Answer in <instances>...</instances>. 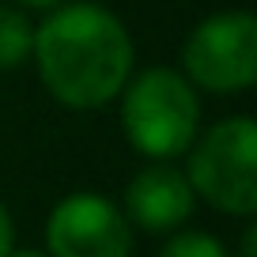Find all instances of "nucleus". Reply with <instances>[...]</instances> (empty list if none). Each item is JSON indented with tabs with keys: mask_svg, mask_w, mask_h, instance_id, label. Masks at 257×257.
<instances>
[{
	"mask_svg": "<svg viewBox=\"0 0 257 257\" xmlns=\"http://www.w3.org/2000/svg\"><path fill=\"white\" fill-rule=\"evenodd\" d=\"M182 76L208 95H238L257 83V16L246 8L201 19L182 42Z\"/></svg>",
	"mask_w": 257,
	"mask_h": 257,
	"instance_id": "nucleus-4",
	"label": "nucleus"
},
{
	"mask_svg": "<svg viewBox=\"0 0 257 257\" xmlns=\"http://www.w3.org/2000/svg\"><path fill=\"white\" fill-rule=\"evenodd\" d=\"M8 257H49V253H46V249H16V246H12Z\"/></svg>",
	"mask_w": 257,
	"mask_h": 257,
	"instance_id": "nucleus-12",
	"label": "nucleus"
},
{
	"mask_svg": "<svg viewBox=\"0 0 257 257\" xmlns=\"http://www.w3.org/2000/svg\"><path fill=\"white\" fill-rule=\"evenodd\" d=\"M34 53V23L19 4H0V72H16Z\"/></svg>",
	"mask_w": 257,
	"mask_h": 257,
	"instance_id": "nucleus-7",
	"label": "nucleus"
},
{
	"mask_svg": "<svg viewBox=\"0 0 257 257\" xmlns=\"http://www.w3.org/2000/svg\"><path fill=\"white\" fill-rule=\"evenodd\" d=\"M12 4H19L23 12H49L57 4H64V0H12Z\"/></svg>",
	"mask_w": 257,
	"mask_h": 257,
	"instance_id": "nucleus-10",
	"label": "nucleus"
},
{
	"mask_svg": "<svg viewBox=\"0 0 257 257\" xmlns=\"http://www.w3.org/2000/svg\"><path fill=\"white\" fill-rule=\"evenodd\" d=\"M185 178L204 204L227 216L257 212V125L246 113L197 133L185 152Z\"/></svg>",
	"mask_w": 257,
	"mask_h": 257,
	"instance_id": "nucleus-3",
	"label": "nucleus"
},
{
	"mask_svg": "<svg viewBox=\"0 0 257 257\" xmlns=\"http://www.w3.org/2000/svg\"><path fill=\"white\" fill-rule=\"evenodd\" d=\"M242 257H257V231H246V238H242Z\"/></svg>",
	"mask_w": 257,
	"mask_h": 257,
	"instance_id": "nucleus-11",
	"label": "nucleus"
},
{
	"mask_svg": "<svg viewBox=\"0 0 257 257\" xmlns=\"http://www.w3.org/2000/svg\"><path fill=\"white\" fill-rule=\"evenodd\" d=\"M49 257H133V223L102 193H68L46 219Z\"/></svg>",
	"mask_w": 257,
	"mask_h": 257,
	"instance_id": "nucleus-5",
	"label": "nucleus"
},
{
	"mask_svg": "<svg viewBox=\"0 0 257 257\" xmlns=\"http://www.w3.org/2000/svg\"><path fill=\"white\" fill-rule=\"evenodd\" d=\"M34 68L53 102L68 110H102L133 76V34L106 4L64 0L34 27Z\"/></svg>",
	"mask_w": 257,
	"mask_h": 257,
	"instance_id": "nucleus-1",
	"label": "nucleus"
},
{
	"mask_svg": "<svg viewBox=\"0 0 257 257\" xmlns=\"http://www.w3.org/2000/svg\"><path fill=\"white\" fill-rule=\"evenodd\" d=\"M159 257H231V253L208 231H182L159 249Z\"/></svg>",
	"mask_w": 257,
	"mask_h": 257,
	"instance_id": "nucleus-8",
	"label": "nucleus"
},
{
	"mask_svg": "<svg viewBox=\"0 0 257 257\" xmlns=\"http://www.w3.org/2000/svg\"><path fill=\"white\" fill-rule=\"evenodd\" d=\"M117 98L125 140L148 159L174 163L201 133V98L197 87L182 76V68H133Z\"/></svg>",
	"mask_w": 257,
	"mask_h": 257,
	"instance_id": "nucleus-2",
	"label": "nucleus"
},
{
	"mask_svg": "<svg viewBox=\"0 0 257 257\" xmlns=\"http://www.w3.org/2000/svg\"><path fill=\"white\" fill-rule=\"evenodd\" d=\"M197 193H193L185 170H178L167 159H148V167H140L125 185V219L140 231L167 234L178 231L185 219L193 216Z\"/></svg>",
	"mask_w": 257,
	"mask_h": 257,
	"instance_id": "nucleus-6",
	"label": "nucleus"
},
{
	"mask_svg": "<svg viewBox=\"0 0 257 257\" xmlns=\"http://www.w3.org/2000/svg\"><path fill=\"white\" fill-rule=\"evenodd\" d=\"M16 246V223H12L8 204L0 201V257H8V249Z\"/></svg>",
	"mask_w": 257,
	"mask_h": 257,
	"instance_id": "nucleus-9",
	"label": "nucleus"
}]
</instances>
